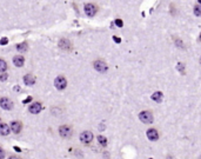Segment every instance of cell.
Listing matches in <instances>:
<instances>
[{
    "instance_id": "6da1fadb",
    "label": "cell",
    "mask_w": 201,
    "mask_h": 159,
    "mask_svg": "<svg viewBox=\"0 0 201 159\" xmlns=\"http://www.w3.org/2000/svg\"><path fill=\"white\" fill-rule=\"evenodd\" d=\"M139 119L145 124H152L153 123V114L149 111H142L139 114Z\"/></svg>"
},
{
    "instance_id": "7a4b0ae2",
    "label": "cell",
    "mask_w": 201,
    "mask_h": 159,
    "mask_svg": "<svg viewBox=\"0 0 201 159\" xmlns=\"http://www.w3.org/2000/svg\"><path fill=\"white\" fill-rule=\"evenodd\" d=\"M54 85H55V87H57L58 90H64V89H66L67 86V80L63 75H59V77L55 78Z\"/></svg>"
},
{
    "instance_id": "3957f363",
    "label": "cell",
    "mask_w": 201,
    "mask_h": 159,
    "mask_svg": "<svg viewBox=\"0 0 201 159\" xmlns=\"http://www.w3.org/2000/svg\"><path fill=\"white\" fill-rule=\"evenodd\" d=\"M80 140L84 143V144H90L92 140H93V133L91 131H84L81 134H80Z\"/></svg>"
},
{
    "instance_id": "277c9868",
    "label": "cell",
    "mask_w": 201,
    "mask_h": 159,
    "mask_svg": "<svg viewBox=\"0 0 201 159\" xmlns=\"http://www.w3.org/2000/svg\"><path fill=\"white\" fill-rule=\"evenodd\" d=\"M93 65H94V68H95L98 72H101V73L106 72V71H107V68H108L107 64L105 63V62H102V60H95Z\"/></svg>"
},
{
    "instance_id": "5b68a950",
    "label": "cell",
    "mask_w": 201,
    "mask_h": 159,
    "mask_svg": "<svg viewBox=\"0 0 201 159\" xmlns=\"http://www.w3.org/2000/svg\"><path fill=\"white\" fill-rule=\"evenodd\" d=\"M97 7H95V5H93V4H86L85 5V13L88 15V17H94L95 15V13H97Z\"/></svg>"
},
{
    "instance_id": "8992f818",
    "label": "cell",
    "mask_w": 201,
    "mask_h": 159,
    "mask_svg": "<svg viewBox=\"0 0 201 159\" xmlns=\"http://www.w3.org/2000/svg\"><path fill=\"white\" fill-rule=\"evenodd\" d=\"M0 106H1L4 110H12L13 103H12L8 98H1V99H0Z\"/></svg>"
},
{
    "instance_id": "52a82bcc",
    "label": "cell",
    "mask_w": 201,
    "mask_h": 159,
    "mask_svg": "<svg viewBox=\"0 0 201 159\" xmlns=\"http://www.w3.org/2000/svg\"><path fill=\"white\" fill-rule=\"evenodd\" d=\"M59 133H60V136L64 137V138H69V137L72 136V128L69 126L64 125V126H61L59 128Z\"/></svg>"
},
{
    "instance_id": "ba28073f",
    "label": "cell",
    "mask_w": 201,
    "mask_h": 159,
    "mask_svg": "<svg viewBox=\"0 0 201 159\" xmlns=\"http://www.w3.org/2000/svg\"><path fill=\"white\" fill-rule=\"evenodd\" d=\"M147 138H148L149 140H152V141H157V140L159 139V133H158V131L154 130V128H149V130L147 131Z\"/></svg>"
},
{
    "instance_id": "9c48e42d",
    "label": "cell",
    "mask_w": 201,
    "mask_h": 159,
    "mask_svg": "<svg viewBox=\"0 0 201 159\" xmlns=\"http://www.w3.org/2000/svg\"><path fill=\"white\" fill-rule=\"evenodd\" d=\"M40 111H41V104L40 103H33L30 106V112L33 113V114H38Z\"/></svg>"
},
{
    "instance_id": "30bf717a",
    "label": "cell",
    "mask_w": 201,
    "mask_h": 159,
    "mask_svg": "<svg viewBox=\"0 0 201 159\" xmlns=\"http://www.w3.org/2000/svg\"><path fill=\"white\" fill-rule=\"evenodd\" d=\"M11 128H12V131L14 133H19L21 131V128H23V125H21L20 122H12L11 123Z\"/></svg>"
},
{
    "instance_id": "8fae6325",
    "label": "cell",
    "mask_w": 201,
    "mask_h": 159,
    "mask_svg": "<svg viewBox=\"0 0 201 159\" xmlns=\"http://www.w3.org/2000/svg\"><path fill=\"white\" fill-rule=\"evenodd\" d=\"M24 81H25V84H26L27 86H32V85H34V83H35V78H34V75H32V74H26V75L24 77Z\"/></svg>"
},
{
    "instance_id": "7c38bea8",
    "label": "cell",
    "mask_w": 201,
    "mask_h": 159,
    "mask_svg": "<svg viewBox=\"0 0 201 159\" xmlns=\"http://www.w3.org/2000/svg\"><path fill=\"white\" fill-rule=\"evenodd\" d=\"M59 47L63 48V50H71V42L67 40V39H61L59 41Z\"/></svg>"
},
{
    "instance_id": "4fadbf2b",
    "label": "cell",
    "mask_w": 201,
    "mask_h": 159,
    "mask_svg": "<svg viewBox=\"0 0 201 159\" xmlns=\"http://www.w3.org/2000/svg\"><path fill=\"white\" fill-rule=\"evenodd\" d=\"M25 63V59H24V57H21V56H17V57H14L13 58V64L17 66V67H21Z\"/></svg>"
},
{
    "instance_id": "5bb4252c",
    "label": "cell",
    "mask_w": 201,
    "mask_h": 159,
    "mask_svg": "<svg viewBox=\"0 0 201 159\" xmlns=\"http://www.w3.org/2000/svg\"><path fill=\"white\" fill-rule=\"evenodd\" d=\"M9 133V127L8 125L4 124V123H0V134L1 136H7Z\"/></svg>"
},
{
    "instance_id": "9a60e30c",
    "label": "cell",
    "mask_w": 201,
    "mask_h": 159,
    "mask_svg": "<svg viewBox=\"0 0 201 159\" xmlns=\"http://www.w3.org/2000/svg\"><path fill=\"white\" fill-rule=\"evenodd\" d=\"M162 93L161 92H154L153 95H152V99L154 100V101H157V103H160L161 101V99H162Z\"/></svg>"
},
{
    "instance_id": "2e32d148",
    "label": "cell",
    "mask_w": 201,
    "mask_h": 159,
    "mask_svg": "<svg viewBox=\"0 0 201 159\" xmlns=\"http://www.w3.org/2000/svg\"><path fill=\"white\" fill-rule=\"evenodd\" d=\"M17 50L19 52H25L27 50V44L26 42H21V44H18L17 45Z\"/></svg>"
},
{
    "instance_id": "e0dca14e",
    "label": "cell",
    "mask_w": 201,
    "mask_h": 159,
    "mask_svg": "<svg viewBox=\"0 0 201 159\" xmlns=\"http://www.w3.org/2000/svg\"><path fill=\"white\" fill-rule=\"evenodd\" d=\"M98 141L101 146H106L107 145V138L103 136H98Z\"/></svg>"
},
{
    "instance_id": "ac0fdd59",
    "label": "cell",
    "mask_w": 201,
    "mask_h": 159,
    "mask_svg": "<svg viewBox=\"0 0 201 159\" xmlns=\"http://www.w3.org/2000/svg\"><path fill=\"white\" fill-rule=\"evenodd\" d=\"M6 68H7V64H6V62L2 60V59H0V72H5Z\"/></svg>"
},
{
    "instance_id": "d6986e66",
    "label": "cell",
    "mask_w": 201,
    "mask_h": 159,
    "mask_svg": "<svg viewBox=\"0 0 201 159\" xmlns=\"http://www.w3.org/2000/svg\"><path fill=\"white\" fill-rule=\"evenodd\" d=\"M194 14H195L197 17H200V15H201L200 6H195V7H194Z\"/></svg>"
},
{
    "instance_id": "ffe728a7",
    "label": "cell",
    "mask_w": 201,
    "mask_h": 159,
    "mask_svg": "<svg viewBox=\"0 0 201 159\" xmlns=\"http://www.w3.org/2000/svg\"><path fill=\"white\" fill-rule=\"evenodd\" d=\"M7 78H8V75H7L6 73L0 74V81H6V80H7Z\"/></svg>"
},
{
    "instance_id": "44dd1931",
    "label": "cell",
    "mask_w": 201,
    "mask_h": 159,
    "mask_svg": "<svg viewBox=\"0 0 201 159\" xmlns=\"http://www.w3.org/2000/svg\"><path fill=\"white\" fill-rule=\"evenodd\" d=\"M115 25H117V26H119V27H122L124 23H122L120 19H117V20H115Z\"/></svg>"
},
{
    "instance_id": "7402d4cb",
    "label": "cell",
    "mask_w": 201,
    "mask_h": 159,
    "mask_svg": "<svg viewBox=\"0 0 201 159\" xmlns=\"http://www.w3.org/2000/svg\"><path fill=\"white\" fill-rule=\"evenodd\" d=\"M8 42V39L7 38H2L1 40H0V45H6Z\"/></svg>"
},
{
    "instance_id": "603a6c76",
    "label": "cell",
    "mask_w": 201,
    "mask_h": 159,
    "mask_svg": "<svg viewBox=\"0 0 201 159\" xmlns=\"http://www.w3.org/2000/svg\"><path fill=\"white\" fill-rule=\"evenodd\" d=\"M4 157H5V152H4V150L0 147V159H4Z\"/></svg>"
},
{
    "instance_id": "cb8c5ba5",
    "label": "cell",
    "mask_w": 201,
    "mask_h": 159,
    "mask_svg": "<svg viewBox=\"0 0 201 159\" xmlns=\"http://www.w3.org/2000/svg\"><path fill=\"white\" fill-rule=\"evenodd\" d=\"M113 39H114V41H115V42H118V44L121 41V39H120L119 37H113Z\"/></svg>"
},
{
    "instance_id": "d4e9b609",
    "label": "cell",
    "mask_w": 201,
    "mask_h": 159,
    "mask_svg": "<svg viewBox=\"0 0 201 159\" xmlns=\"http://www.w3.org/2000/svg\"><path fill=\"white\" fill-rule=\"evenodd\" d=\"M31 100H32V98H31V97H28L26 100H24V103H28V101H31Z\"/></svg>"
},
{
    "instance_id": "484cf974",
    "label": "cell",
    "mask_w": 201,
    "mask_h": 159,
    "mask_svg": "<svg viewBox=\"0 0 201 159\" xmlns=\"http://www.w3.org/2000/svg\"><path fill=\"white\" fill-rule=\"evenodd\" d=\"M8 159H20V158H18V157H9Z\"/></svg>"
},
{
    "instance_id": "4316f807",
    "label": "cell",
    "mask_w": 201,
    "mask_h": 159,
    "mask_svg": "<svg viewBox=\"0 0 201 159\" xmlns=\"http://www.w3.org/2000/svg\"><path fill=\"white\" fill-rule=\"evenodd\" d=\"M149 159H153V158H149Z\"/></svg>"
}]
</instances>
